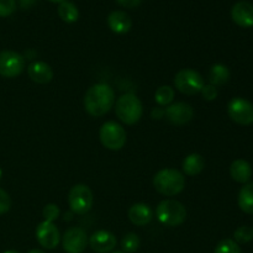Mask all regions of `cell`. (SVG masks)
<instances>
[{"instance_id": "cell-1", "label": "cell", "mask_w": 253, "mask_h": 253, "mask_svg": "<svg viewBox=\"0 0 253 253\" xmlns=\"http://www.w3.org/2000/svg\"><path fill=\"white\" fill-rule=\"evenodd\" d=\"M115 104V93L108 84L98 83L86 90L84 95V108L94 118L105 115Z\"/></svg>"}, {"instance_id": "cell-2", "label": "cell", "mask_w": 253, "mask_h": 253, "mask_svg": "<svg viewBox=\"0 0 253 253\" xmlns=\"http://www.w3.org/2000/svg\"><path fill=\"white\" fill-rule=\"evenodd\" d=\"M153 187L160 194L165 197H174L184 189L185 178L179 170L166 168L156 173L153 177Z\"/></svg>"}, {"instance_id": "cell-3", "label": "cell", "mask_w": 253, "mask_h": 253, "mask_svg": "<svg viewBox=\"0 0 253 253\" xmlns=\"http://www.w3.org/2000/svg\"><path fill=\"white\" fill-rule=\"evenodd\" d=\"M115 113L119 120L126 125H135L143 114V106L140 99L132 93L123 94L116 100Z\"/></svg>"}, {"instance_id": "cell-4", "label": "cell", "mask_w": 253, "mask_h": 253, "mask_svg": "<svg viewBox=\"0 0 253 253\" xmlns=\"http://www.w3.org/2000/svg\"><path fill=\"white\" fill-rule=\"evenodd\" d=\"M156 216L166 226L177 227L180 226L187 219V209L178 200L166 199L158 204Z\"/></svg>"}, {"instance_id": "cell-5", "label": "cell", "mask_w": 253, "mask_h": 253, "mask_svg": "<svg viewBox=\"0 0 253 253\" xmlns=\"http://www.w3.org/2000/svg\"><path fill=\"white\" fill-rule=\"evenodd\" d=\"M99 137L104 147L110 151L121 150L127 140L125 128L115 121H108L103 124L99 131Z\"/></svg>"}, {"instance_id": "cell-6", "label": "cell", "mask_w": 253, "mask_h": 253, "mask_svg": "<svg viewBox=\"0 0 253 253\" xmlns=\"http://www.w3.org/2000/svg\"><path fill=\"white\" fill-rule=\"evenodd\" d=\"M204 85L205 82L203 76L194 69L184 68L174 77V86L185 95H195L200 93Z\"/></svg>"}, {"instance_id": "cell-7", "label": "cell", "mask_w": 253, "mask_h": 253, "mask_svg": "<svg viewBox=\"0 0 253 253\" xmlns=\"http://www.w3.org/2000/svg\"><path fill=\"white\" fill-rule=\"evenodd\" d=\"M93 193L85 184H77L72 187L68 194V204L74 214L84 215L93 207Z\"/></svg>"}, {"instance_id": "cell-8", "label": "cell", "mask_w": 253, "mask_h": 253, "mask_svg": "<svg viewBox=\"0 0 253 253\" xmlns=\"http://www.w3.org/2000/svg\"><path fill=\"white\" fill-rule=\"evenodd\" d=\"M25 69V58L15 51L0 52V76L4 78H16Z\"/></svg>"}, {"instance_id": "cell-9", "label": "cell", "mask_w": 253, "mask_h": 253, "mask_svg": "<svg viewBox=\"0 0 253 253\" xmlns=\"http://www.w3.org/2000/svg\"><path fill=\"white\" fill-rule=\"evenodd\" d=\"M227 113L239 125L249 126L253 124V104L242 98H234L227 105Z\"/></svg>"}, {"instance_id": "cell-10", "label": "cell", "mask_w": 253, "mask_h": 253, "mask_svg": "<svg viewBox=\"0 0 253 253\" xmlns=\"http://www.w3.org/2000/svg\"><path fill=\"white\" fill-rule=\"evenodd\" d=\"M89 244L86 232L82 227H71L62 239V246L67 253H83Z\"/></svg>"}, {"instance_id": "cell-11", "label": "cell", "mask_w": 253, "mask_h": 253, "mask_svg": "<svg viewBox=\"0 0 253 253\" xmlns=\"http://www.w3.org/2000/svg\"><path fill=\"white\" fill-rule=\"evenodd\" d=\"M36 239L43 249L54 250L61 241V235L53 222L43 220L36 229Z\"/></svg>"}, {"instance_id": "cell-12", "label": "cell", "mask_w": 253, "mask_h": 253, "mask_svg": "<svg viewBox=\"0 0 253 253\" xmlns=\"http://www.w3.org/2000/svg\"><path fill=\"white\" fill-rule=\"evenodd\" d=\"M165 115L167 120L173 125H185L189 123L194 116V110L192 106L187 103H174L167 106L165 110Z\"/></svg>"}, {"instance_id": "cell-13", "label": "cell", "mask_w": 253, "mask_h": 253, "mask_svg": "<svg viewBox=\"0 0 253 253\" xmlns=\"http://www.w3.org/2000/svg\"><path fill=\"white\" fill-rule=\"evenodd\" d=\"M91 250L96 253H109L116 246V237L111 232L105 230H99L94 232L89 239Z\"/></svg>"}, {"instance_id": "cell-14", "label": "cell", "mask_w": 253, "mask_h": 253, "mask_svg": "<svg viewBox=\"0 0 253 253\" xmlns=\"http://www.w3.org/2000/svg\"><path fill=\"white\" fill-rule=\"evenodd\" d=\"M231 17L234 22L239 26L252 27L253 26V5L249 1H239L232 6Z\"/></svg>"}, {"instance_id": "cell-15", "label": "cell", "mask_w": 253, "mask_h": 253, "mask_svg": "<svg viewBox=\"0 0 253 253\" xmlns=\"http://www.w3.org/2000/svg\"><path fill=\"white\" fill-rule=\"evenodd\" d=\"M27 74L30 79L37 84H47L53 78V71L46 62L37 61L27 67Z\"/></svg>"}, {"instance_id": "cell-16", "label": "cell", "mask_w": 253, "mask_h": 253, "mask_svg": "<svg viewBox=\"0 0 253 253\" xmlns=\"http://www.w3.org/2000/svg\"><path fill=\"white\" fill-rule=\"evenodd\" d=\"M108 26L111 31L118 35L127 34L132 27V20L125 11L115 10V11L109 14Z\"/></svg>"}, {"instance_id": "cell-17", "label": "cell", "mask_w": 253, "mask_h": 253, "mask_svg": "<svg viewBox=\"0 0 253 253\" xmlns=\"http://www.w3.org/2000/svg\"><path fill=\"white\" fill-rule=\"evenodd\" d=\"M128 219L136 226H146L153 219V211L150 205L138 203L128 209Z\"/></svg>"}, {"instance_id": "cell-18", "label": "cell", "mask_w": 253, "mask_h": 253, "mask_svg": "<svg viewBox=\"0 0 253 253\" xmlns=\"http://www.w3.org/2000/svg\"><path fill=\"white\" fill-rule=\"evenodd\" d=\"M230 174L235 182L246 184L252 177V167L247 161L236 160L230 166Z\"/></svg>"}, {"instance_id": "cell-19", "label": "cell", "mask_w": 253, "mask_h": 253, "mask_svg": "<svg viewBox=\"0 0 253 253\" xmlns=\"http://www.w3.org/2000/svg\"><path fill=\"white\" fill-rule=\"evenodd\" d=\"M230 77H231L230 69L225 64L217 63L210 68L209 73H208V81L211 85L222 86L230 81Z\"/></svg>"}, {"instance_id": "cell-20", "label": "cell", "mask_w": 253, "mask_h": 253, "mask_svg": "<svg viewBox=\"0 0 253 253\" xmlns=\"http://www.w3.org/2000/svg\"><path fill=\"white\" fill-rule=\"evenodd\" d=\"M204 167L205 161L199 153H190L183 161V170H184L185 174L190 175V177H194V175L202 173Z\"/></svg>"}, {"instance_id": "cell-21", "label": "cell", "mask_w": 253, "mask_h": 253, "mask_svg": "<svg viewBox=\"0 0 253 253\" xmlns=\"http://www.w3.org/2000/svg\"><path fill=\"white\" fill-rule=\"evenodd\" d=\"M240 209L246 214H253V182L246 183L241 188L237 198Z\"/></svg>"}, {"instance_id": "cell-22", "label": "cell", "mask_w": 253, "mask_h": 253, "mask_svg": "<svg viewBox=\"0 0 253 253\" xmlns=\"http://www.w3.org/2000/svg\"><path fill=\"white\" fill-rule=\"evenodd\" d=\"M58 15L62 21L67 22V24H73V22L78 21L79 10L74 2L64 0L63 2L58 5Z\"/></svg>"}, {"instance_id": "cell-23", "label": "cell", "mask_w": 253, "mask_h": 253, "mask_svg": "<svg viewBox=\"0 0 253 253\" xmlns=\"http://www.w3.org/2000/svg\"><path fill=\"white\" fill-rule=\"evenodd\" d=\"M174 99V90L169 85H162L156 90L155 100L160 106H168Z\"/></svg>"}, {"instance_id": "cell-24", "label": "cell", "mask_w": 253, "mask_h": 253, "mask_svg": "<svg viewBox=\"0 0 253 253\" xmlns=\"http://www.w3.org/2000/svg\"><path fill=\"white\" fill-rule=\"evenodd\" d=\"M141 241L140 237L137 236L133 232H130V234L125 235L123 237V241H121V249H123L124 253H133L138 250L140 247Z\"/></svg>"}, {"instance_id": "cell-25", "label": "cell", "mask_w": 253, "mask_h": 253, "mask_svg": "<svg viewBox=\"0 0 253 253\" xmlns=\"http://www.w3.org/2000/svg\"><path fill=\"white\" fill-rule=\"evenodd\" d=\"M214 253H241V249L234 240L225 239L216 245Z\"/></svg>"}, {"instance_id": "cell-26", "label": "cell", "mask_w": 253, "mask_h": 253, "mask_svg": "<svg viewBox=\"0 0 253 253\" xmlns=\"http://www.w3.org/2000/svg\"><path fill=\"white\" fill-rule=\"evenodd\" d=\"M236 244H247L253 239V229L249 226H240L234 234Z\"/></svg>"}, {"instance_id": "cell-27", "label": "cell", "mask_w": 253, "mask_h": 253, "mask_svg": "<svg viewBox=\"0 0 253 253\" xmlns=\"http://www.w3.org/2000/svg\"><path fill=\"white\" fill-rule=\"evenodd\" d=\"M42 215H43L44 220L49 222L56 221L59 217V209L56 204H47L42 210Z\"/></svg>"}, {"instance_id": "cell-28", "label": "cell", "mask_w": 253, "mask_h": 253, "mask_svg": "<svg viewBox=\"0 0 253 253\" xmlns=\"http://www.w3.org/2000/svg\"><path fill=\"white\" fill-rule=\"evenodd\" d=\"M16 10V0H0V17H7Z\"/></svg>"}, {"instance_id": "cell-29", "label": "cell", "mask_w": 253, "mask_h": 253, "mask_svg": "<svg viewBox=\"0 0 253 253\" xmlns=\"http://www.w3.org/2000/svg\"><path fill=\"white\" fill-rule=\"evenodd\" d=\"M11 208V199L4 189L0 188V214H5Z\"/></svg>"}, {"instance_id": "cell-30", "label": "cell", "mask_w": 253, "mask_h": 253, "mask_svg": "<svg viewBox=\"0 0 253 253\" xmlns=\"http://www.w3.org/2000/svg\"><path fill=\"white\" fill-rule=\"evenodd\" d=\"M200 93H202L203 98H204L205 100L212 101V100H215V99H216L217 89H216V86L211 85V84H205V85L203 86V89H202V91H200Z\"/></svg>"}, {"instance_id": "cell-31", "label": "cell", "mask_w": 253, "mask_h": 253, "mask_svg": "<svg viewBox=\"0 0 253 253\" xmlns=\"http://www.w3.org/2000/svg\"><path fill=\"white\" fill-rule=\"evenodd\" d=\"M116 1L126 9H136V7L140 6L142 0H116Z\"/></svg>"}, {"instance_id": "cell-32", "label": "cell", "mask_w": 253, "mask_h": 253, "mask_svg": "<svg viewBox=\"0 0 253 253\" xmlns=\"http://www.w3.org/2000/svg\"><path fill=\"white\" fill-rule=\"evenodd\" d=\"M151 115H152L153 119H162L163 116H165V110L161 108H156V109H153L152 113H151Z\"/></svg>"}, {"instance_id": "cell-33", "label": "cell", "mask_w": 253, "mask_h": 253, "mask_svg": "<svg viewBox=\"0 0 253 253\" xmlns=\"http://www.w3.org/2000/svg\"><path fill=\"white\" fill-rule=\"evenodd\" d=\"M36 0H20V5H21L22 9H27V7L32 6L35 4Z\"/></svg>"}, {"instance_id": "cell-34", "label": "cell", "mask_w": 253, "mask_h": 253, "mask_svg": "<svg viewBox=\"0 0 253 253\" xmlns=\"http://www.w3.org/2000/svg\"><path fill=\"white\" fill-rule=\"evenodd\" d=\"M27 253H46V252L42 251V250H37V249H35V250H31V251H29Z\"/></svg>"}, {"instance_id": "cell-35", "label": "cell", "mask_w": 253, "mask_h": 253, "mask_svg": "<svg viewBox=\"0 0 253 253\" xmlns=\"http://www.w3.org/2000/svg\"><path fill=\"white\" fill-rule=\"evenodd\" d=\"M48 1H51V2H57V4H61V2H63L64 0H48Z\"/></svg>"}, {"instance_id": "cell-36", "label": "cell", "mask_w": 253, "mask_h": 253, "mask_svg": "<svg viewBox=\"0 0 253 253\" xmlns=\"http://www.w3.org/2000/svg\"><path fill=\"white\" fill-rule=\"evenodd\" d=\"M4 253H19V252H16V251H12V250H11V251H6V252H4Z\"/></svg>"}, {"instance_id": "cell-37", "label": "cell", "mask_w": 253, "mask_h": 253, "mask_svg": "<svg viewBox=\"0 0 253 253\" xmlns=\"http://www.w3.org/2000/svg\"><path fill=\"white\" fill-rule=\"evenodd\" d=\"M1 177H2V172H1V169H0V179H1Z\"/></svg>"}, {"instance_id": "cell-38", "label": "cell", "mask_w": 253, "mask_h": 253, "mask_svg": "<svg viewBox=\"0 0 253 253\" xmlns=\"http://www.w3.org/2000/svg\"><path fill=\"white\" fill-rule=\"evenodd\" d=\"M113 253H124L123 251H116V252H113Z\"/></svg>"}]
</instances>
